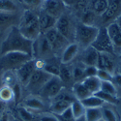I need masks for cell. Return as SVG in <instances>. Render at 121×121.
I'll list each match as a JSON object with an SVG mask.
<instances>
[{"mask_svg":"<svg viewBox=\"0 0 121 121\" xmlns=\"http://www.w3.org/2000/svg\"><path fill=\"white\" fill-rule=\"evenodd\" d=\"M17 113L22 121H34L35 120V117L32 114V112L23 106L17 108Z\"/></svg>","mask_w":121,"mask_h":121,"instance_id":"d6a6232c","label":"cell"},{"mask_svg":"<svg viewBox=\"0 0 121 121\" xmlns=\"http://www.w3.org/2000/svg\"><path fill=\"white\" fill-rule=\"evenodd\" d=\"M10 52H23L33 57V41L25 38L17 26L11 27L0 47L1 55Z\"/></svg>","mask_w":121,"mask_h":121,"instance_id":"6da1fadb","label":"cell"},{"mask_svg":"<svg viewBox=\"0 0 121 121\" xmlns=\"http://www.w3.org/2000/svg\"><path fill=\"white\" fill-rule=\"evenodd\" d=\"M63 87L64 84L59 77H52L40 90V95L48 99H53L63 89Z\"/></svg>","mask_w":121,"mask_h":121,"instance_id":"52a82bcc","label":"cell"},{"mask_svg":"<svg viewBox=\"0 0 121 121\" xmlns=\"http://www.w3.org/2000/svg\"><path fill=\"white\" fill-rule=\"evenodd\" d=\"M108 8V0H92L91 9L97 16H102Z\"/></svg>","mask_w":121,"mask_h":121,"instance_id":"cb8c5ba5","label":"cell"},{"mask_svg":"<svg viewBox=\"0 0 121 121\" xmlns=\"http://www.w3.org/2000/svg\"><path fill=\"white\" fill-rule=\"evenodd\" d=\"M96 16L97 15L92 10L87 7L82 13V23H84L87 25H94V21Z\"/></svg>","mask_w":121,"mask_h":121,"instance_id":"83f0119b","label":"cell"},{"mask_svg":"<svg viewBox=\"0 0 121 121\" xmlns=\"http://www.w3.org/2000/svg\"><path fill=\"white\" fill-rule=\"evenodd\" d=\"M60 73H59V78L62 80L63 84L65 83H71L73 82V76H72V71L68 68L67 64H61L59 67Z\"/></svg>","mask_w":121,"mask_h":121,"instance_id":"484cf974","label":"cell"},{"mask_svg":"<svg viewBox=\"0 0 121 121\" xmlns=\"http://www.w3.org/2000/svg\"><path fill=\"white\" fill-rule=\"evenodd\" d=\"M13 121H21V120H19V119H17V118H15Z\"/></svg>","mask_w":121,"mask_h":121,"instance_id":"681fc988","label":"cell"},{"mask_svg":"<svg viewBox=\"0 0 121 121\" xmlns=\"http://www.w3.org/2000/svg\"><path fill=\"white\" fill-rule=\"evenodd\" d=\"M78 45L77 43H70L65 49L63 50L62 55H61V64H69L70 62H72L74 58L78 55Z\"/></svg>","mask_w":121,"mask_h":121,"instance_id":"e0dca14e","label":"cell"},{"mask_svg":"<svg viewBox=\"0 0 121 121\" xmlns=\"http://www.w3.org/2000/svg\"><path fill=\"white\" fill-rule=\"evenodd\" d=\"M33 57L23 52H10L0 56V70L5 72L16 71Z\"/></svg>","mask_w":121,"mask_h":121,"instance_id":"277c9868","label":"cell"},{"mask_svg":"<svg viewBox=\"0 0 121 121\" xmlns=\"http://www.w3.org/2000/svg\"><path fill=\"white\" fill-rule=\"evenodd\" d=\"M0 121H9V114L7 112H4L1 118H0Z\"/></svg>","mask_w":121,"mask_h":121,"instance_id":"f6af8a7d","label":"cell"},{"mask_svg":"<svg viewBox=\"0 0 121 121\" xmlns=\"http://www.w3.org/2000/svg\"><path fill=\"white\" fill-rule=\"evenodd\" d=\"M96 67L100 70H106V71L113 74V72H114V63L112 61V57H110V54L105 53V52H99L98 62H97Z\"/></svg>","mask_w":121,"mask_h":121,"instance_id":"2e32d148","label":"cell"},{"mask_svg":"<svg viewBox=\"0 0 121 121\" xmlns=\"http://www.w3.org/2000/svg\"><path fill=\"white\" fill-rule=\"evenodd\" d=\"M101 91H104L106 93L115 95V96L117 94L116 88H115L113 82H101Z\"/></svg>","mask_w":121,"mask_h":121,"instance_id":"e575fe53","label":"cell"},{"mask_svg":"<svg viewBox=\"0 0 121 121\" xmlns=\"http://www.w3.org/2000/svg\"><path fill=\"white\" fill-rule=\"evenodd\" d=\"M23 107L32 110H43L45 108V104L39 97L30 96L23 101Z\"/></svg>","mask_w":121,"mask_h":121,"instance_id":"ffe728a7","label":"cell"},{"mask_svg":"<svg viewBox=\"0 0 121 121\" xmlns=\"http://www.w3.org/2000/svg\"><path fill=\"white\" fill-rule=\"evenodd\" d=\"M100 121H105V120H104V119H101V120H100Z\"/></svg>","mask_w":121,"mask_h":121,"instance_id":"f907efd6","label":"cell"},{"mask_svg":"<svg viewBox=\"0 0 121 121\" xmlns=\"http://www.w3.org/2000/svg\"><path fill=\"white\" fill-rule=\"evenodd\" d=\"M99 29L95 25H87L84 23H78L75 30V40L78 47H82L83 49L90 47L98 35Z\"/></svg>","mask_w":121,"mask_h":121,"instance_id":"3957f363","label":"cell"},{"mask_svg":"<svg viewBox=\"0 0 121 121\" xmlns=\"http://www.w3.org/2000/svg\"><path fill=\"white\" fill-rule=\"evenodd\" d=\"M118 74L121 75V64H120V66H119V73H118Z\"/></svg>","mask_w":121,"mask_h":121,"instance_id":"c3c4849f","label":"cell"},{"mask_svg":"<svg viewBox=\"0 0 121 121\" xmlns=\"http://www.w3.org/2000/svg\"><path fill=\"white\" fill-rule=\"evenodd\" d=\"M121 15V0H108V8L101 16L105 23L114 22L115 19Z\"/></svg>","mask_w":121,"mask_h":121,"instance_id":"7c38bea8","label":"cell"},{"mask_svg":"<svg viewBox=\"0 0 121 121\" xmlns=\"http://www.w3.org/2000/svg\"><path fill=\"white\" fill-rule=\"evenodd\" d=\"M91 46L98 52H105L110 55L114 53V47H113L112 39H110V37L108 34L106 27L99 29L98 35Z\"/></svg>","mask_w":121,"mask_h":121,"instance_id":"5b68a950","label":"cell"},{"mask_svg":"<svg viewBox=\"0 0 121 121\" xmlns=\"http://www.w3.org/2000/svg\"><path fill=\"white\" fill-rule=\"evenodd\" d=\"M35 70H36V59L32 58L29 61L25 62L23 65H22L17 70H16V76L18 79V82L22 85L26 86Z\"/></svg>","mask_w":121,"mask_h":121,"instance_id":"9c48e42d","label":"cell"},{"mask_svg":"<svg viewBox=\"0 0 121 121\" xmlns=\"http://www.w3.org/2000/svg\"><path fill=\"white\" fill-rule=\"evenodd\" d=\"M38 18H39L40 30H41L42 34L46 33L47 31H48L49 29L55 27V24H56V22H57V18H55L52 16L45 13L44 11H42L41 14L38 16Z\"/></svg>","mask_w":121,"mask_h":121,"instance_id":"9a60e30c","label":"cell"},{"mask_svg":"<svg viewBox=\"0 0 121 121\" xmlns=\"http://www.w3.org/2000/svg\"><path fill=\"white\" fill-rule=\"evenodd\" d=\"M18 10V6L15 0H0V12L16 14Z\"/></svg>","mask_w":121,"mask_h":121,"instance_id":"603a6c76","label":"cell"},{"mask_svg":"<svg viewBox=\"0 0 121 121\" xmlns=\"http://www.w3.org/2000/svg\"><path fill=\"white\" fill-rule=\"evenodd\" d=\"M16 19V14H10V13H2L0 12V25L8 24L11 22Z\"/></svg>","mask_w":121,"mask_h":121,"instance_id":"8d00e7d4","label":"cell"},{"mask_svg":"<svg viewBox=\"0 0 121 121\" xmlns=\"http://www.w3.org/2000/svg\"><path fill=\"white\" fill-rule=\"evenodd\" d=\"M43 70L49 74V75H52L53 77H59V73H60V69L58 66L54 65V64H45Z\"/></svg>","mask_w":121,"mask_h":121,"instance_id":"74e56055","label":"cell"},{"mask_svg":"<svg viewBox=\"0 0 121 121\" xmlns=\"http://www.w3.org/2000/svg\"><path fill=\"white\" fill-rule=\"evenodd\" d=\"M101 109H102V119L105 121H118L117 114L113 108L103 106Z\"/></svg>","mask_w":121,"mask_h":121,"instance_id":"4dcf8cb0","label":"cell"},{"mask_svg":"<svg viewBox=\"0 0 121 121\" xmlns=\"http://www.w3.org/2000/svg\"><path fill=\"white\" fill-rule=\"evenodd\" d=\"M85 67V66H84ZM84 67H80V66H76L74 67L73 71H72V76H73V79L76 82H82L84 77Z\"/></svg>","mask_w":121,"mask_h":121,"instance_id":"836d02e7","label":"cell"},{"mask_svg":"<svg viewBox=\"0 0 121 121\" xmlns=\"http://www.w3.org/2000/svg\"><path fill=\"white\" fill-rule=\"evenodd\" d=\"M42 9L45 13L58 18L64 14L66 4L64 0H45Z\"/></svg>","mask_w":121,"mask_h":121,"instance_id":"8fae6325","label":"cell"},{"mask_svg":"<svg viewBox=\"0 0 121 121\" xmlns=\"http://www.w3.org/2000/svg\"><path fill=\"white\" fill-rule=\"evenodd\" d=\"M115 22L118 24V26H119V27H120V29H121V15H120L116 19H115Z\"/></svg>","mask_w":121,"mask_h":121,"instance_id":"bcb514c9","label":"cell"},{"mask_svg":"<svg viewBox=\"0 0 121 121\" xmlns=\"http://www.w3.org/2000/svg\"><path fill=\"white\" fill-rule=\"evenodd\" d=\"M14 100V92L13 88L10 85H3L0 88V101L4 103L10 102V101Z\"/></svg>","mask_w":121,"mask_h":121,"instance_id":"4316f807","label":"cell"},{"mask_svg":"<svg viewBox=\"0 0 121 121\" xmlns=\"http://www.w3.org/2000/svg\"><path fill=\"white\" fill-rule=\"evenodd\" d=\"M17 27L21 33L31 41H35L42 34L41 30H40L38 15L30 10H25L23 12Z\"/></svg>","mask_w":121,"mask_h":121,"instance_id":"7a4b0ae2","label":"cell"},{"mask_svg":"<svg viewBox=\"0 0 121 121\" xmlns=\"http://www.w3.org/2000/svg\"><path fill=\"white\" fill-rule=\"evenodd\" d=\"M13 88V92H14V100L15 102L17 103L19 99H21V95H22V91H21V85L18 83H15Z\"/></svg>","mask_w":121,"mask_h":121,"instance_id":"ab89813d","label":"cell"},{"mask_svg":"<svg viewBox=\"0 0 121 121\" xmlns=\"http://www.w3.org/2000/svg\"><path fill=\"white\" fill-rule=\"evenodd\" d=\"M98 55L99 52L92 46H90L83 49L82 54L80 56V62L84 66H97Z\"/></svg>","mask_w":121,"mask_h":121,"instance_id":"5bb4252c","label":"cell"},{"mask_svg":"<svg viewBox=\"0 0 121 121\" xmlns=\"http://www.w3.org/2000/svg\"><path fill=\"white\" fill-rule=\"evenodd\" d=\"M18 2L23 7H25L26 10L32 11V10L42 8L45 0H18Z\"/></svg>","mask_w":121,"mask_h":121,"instance_id":"1f68e13d","label":"cell"},{"mask_svg":"<svg viewBox=\"0 0 121 121\" xmlns=\"http://www.w3.org/2000/svg\"><path fill=\"white\" fill-rule=\"evenodd\" d=\"M40 121H58L54 114H44L40 118Z\"/></svg>","mask_w":121,"mask_h":121,"instance_id":"b9f144b4","label":"cell"},{"mask_svg":"<svg viewBox=\"0 0 121 121\" xmlns=\"http://www.w3.org/2000/svg\"><path fill=\"white\" fill-rule=\"evenodd\" d=\"M44 35H45V37L47 38V40L48 41L50 47H52V52H57V50L62 49V48L65 49V48L67 47L66 44L69 43L67 40L57 31L55 27L49 29L48 31L44 33Z\"/></svg>","mask_w":121,"mask_h":121,"instance_id":"30bf717a","label":"cell"},{"mask_svg":"<svg viewBox=\"0 0 121 121\" xmlns=\"http://www.w3.org/2000/svg\"><path fill=\"white\" fill-rule=\"evenodd\" d=\"M4 112H5V103L0 101V118H1Z\"/></svg>","mask_w":121,"mask_h":121,"instance_id":"ee69618b","label":"cell"},{"mask_svg":"<svg viewBox=\"0 0 121 121\" xmlns=\"http://www.w3.org/2000/svg\"><path fill=\"white\" fill-rule=\"evenodd\" d=\"M52 52V48L44 34H41L33 41V57L38 55H48Z\"/></svg>","mask_w":121,"mask_h":121,"instance_id":"4fadbf2b","label":"cell"},{"mask_svg":"<svg viewBox=\"0 0 121 121\" xmlns=\"http://www.w3.org/2000/svg\"><path fill=\"white\" fill-rule=\"evenodd\" d=\"M73 102H70L68 100H62V99H52L50 103L49 110L52 114H60L64 110H66L68 108L71 107V104Z\"/></svg>","mask_w":121,"mask_h":121,"instance_id":"ac0fdd59","label":"cell"},{"mask_svg":"<svg viewBox=\"0 0 121 121\" xmlns=\"http://www.w3.org/2000/svg\"><path fill=\"white\" fill-rule=\"evenodd\" d=\"M82 84L87 88L91 94H96L101 90V80L97 76L95 77H86L82 80Z\"/></svg>","mask_w":121,"mask_h":121,"instance_id":"d6986e66","label":"cell"},{"mask_svg":"<svg viewBox=\"0 0 121 121\" xmlns=\"http://www.w3.org/2000/svg\"><path fill=\"white\" fill-rule=\"evenodd\" d=\"M71 109H72L74 117L77 119L78 117H82V116L84 115L86 108L82 106V102H80L79 100H75L74 102L71 104Z\"/></svg>","mask_w":121,"mask_h":121,"instance_id":"f1b7e54d","label":"cell"},{"mask_svg":"<svg viewBox=\"0 0 121 121\" xmlns=\"http://www.w3.org/2000/svg\"><path fill=\"white\" fill-rule=\"evenodd\" d=\"M55 28L68 42H71L73 40H75L76 28L73 26L72 21L69 16L63 14L60 17H58L55 24Z\"/></svg>","mask_w":121,"mask_h":121,"instance_id":"8992f818","label":"cell"},{"mask_svg":"<svg viewBox=\"0 0 121 121\" xmlns=\"http://www.w3.org/2000/svg\"><path fill=\"white\" fill-rule=\"evenodd\" d=\"M52 77H53V76L46 73L44 70L36 69L34 71V73L32 74L31 78H30L26 86L29 90H32V91H36V90H38V91L40 92V90L43 88V86L48 82V80Z\"/></svg>","mask_w":121,"mask_h":121,"instance_id":"ba28073f","label":"cell"},{"mask_svg":"<svg viewBox=\"0 0 121 121\" xmlns=\"http://www.w3.org/2000/svg\"><path fill=\"white\" fill-rule=\"evenodd\" d=\"M94 95H96L97 97H99L100 99H102L103 101H104V103L106 104H109V105H117L118 103H119V99H118V97L117 96H115V95H112V94H108V93H106V92H104V91H100L99 92H97L96 94H94Z\"/></svg>","mask_w":121,"mask_h":121,"instance_id":"f546056e","label":"cell"},{"mask_svg":"<svg viewBox=\"0 0 121 121\" xmlns=\"http://www.w3.org/2000/svg\"><path fill=\"white\" fill-rule=\"evenodd\" d=\"M84 117L86 121H100L102 119V109L101 108H86Z\"/></svg>","mask_w":121,"mask_h":121,"instance_id":"d4e9b609","label":"cell"},{"mask_svg":"<svg viewBox=\"0 0 121 121\" xmlns=\"http://www.w3.org/2000/svg\"><path fill=\"white\" fill-rule=\"evenodd\" d=\"M73 94H74L76 100H79V101H82V100L87 98L88 96L92 95L87 90V88L82 84V82H74V84H73Z\"/></svg>","mask_w":121,"mask_h":121,"instance_id":"44dd1931","label":"cell"},{"mask_svg":"<svg viewBox=\"0 0 121 121\" xmlns=\"http://www.w3.org/2000/svg\"><path fill=\"white\" fill-rule=\"evenodd\" d=\"M82 104V106L85 108H102L105 103L102 99H100L99 97H97L96 95L92 94L88 96L87 98L83 99L80 101Z\"/></svg>","mask_w":121,"mask_h":121,"instance_id":"7402d4cb","label":"cell"},{"mask_svg":"<svg viewBox=\"0 0 121 121\" xmlns=\"http://www.w3.org/2000/svg\"><path fill=\"white\" fill-rule=\"evenodd\" d=\"M112 82H115L117 85H119L121 87V75L120 74L113 75V80H112Z\"/></svg>","mask_w":121,"mask_h":121,"instance_id":"7bdbcfd3","label":"cell"},{"mask_svg":"<svg viewBox=\"0 0 121 121\" xmlns=\"http://www.w3.org/2000/svg\"><path fill=\"white\" fill-rule=\"evenodd\" d=\"M98 68L96 66H85L84 67V77H95L97 76Z\"/></svg>","mask_w":121,"mask_h":121,"instance_id":"f35d334b","label":"cell"},{"mask_svg":"<svg viewBox=\"0 0 121 121\" xmlns=\"http://www.w3.org/2000/svg\"><path fill=\"white\" fill-rule=\"evenodd\" d=\"M112 44L114 47V50H115V48L121 49V31L112 39Z\"/></svg>","mask_w":121,"mask_h":121,"instance_id":"60d3db41","label":"cell"},{"mask_svg":"<svg viewBox=\"0 0 121 121\" xmlns=\"http://www.w3.org/2000/svg\"><path fill=\"white\" fill-rule=\"evenodd\" d=\"M76 121H86V119H85V117H84V115H83V116H82V117L77 118Z\"/></svg>","mask_w":121,"mask_h":121,"instance_id":"7dc6e473","label":"cell"},{"mask_svg":"<svg viewBox=\"0 0 121 121\" xmlns=\"http://www.w3.org/2000/svg\"><path fill=\"white\" fill-rule=\"evenodd\" d=\"M97 77L99 78V79L101 80V82H112V80H113V74L106 71V70L98 69Z\"/></svg>","mask_w":121,"mask_h":121,"instance_id":"d590c367","label":"cell"}]
</instances>
